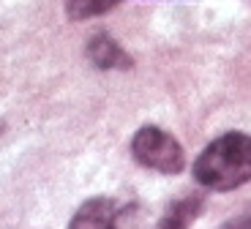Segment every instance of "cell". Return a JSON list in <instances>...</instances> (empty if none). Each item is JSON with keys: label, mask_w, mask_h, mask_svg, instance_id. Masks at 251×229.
<instances>
[{"label": "cell", "mask_w": 251, "mask_h": 229, "mask_svg": "<svg viewBox=\"0 0 251 229\" xmlns=\"http://www.w3.org/2000/svg\"><path fill=\"white\" fill-rule=\"evenodd\" d=\"M191 175L207 191H235L251 180V134L226 131L213 139L191 167Z\"/></svg>", "instance_id": "cell-1"}, {"label": "cell", "mask_w": 251, "mask_h": 229, "mask_svg": "<svg viewBox=\"0 0 251 229\" xmlns=\"http://www.w3.org/2000/svg\"><path fill=\"white\" fill-rule=\"evenodd\" d=\"M134 161L158 175H177L186 169V153L170 131L158 126H142L131 139Z\"/></svg>", "instance_id": "cell-2"}, {"label": "cell", "mask_w": 251, "mask_h": 229, "mask_svg": "<svg viewBox=\"0 0 251 229\" xmlns=\"http://www.w3.org/2000/svg\"><path fill=\"white\" fill-rule=\"evenodd\" d=\"M88 60L101 71H126L134 66V57L109 33H96L88 41Z\"/></svg>", "instance_id": "cell-3"}, {"label": "cell", "mask_w": 251, "mask_h": 229, "mask_svg": "<svg viewBox=\"0 0 251 229\" xmlns=\"http://www.w3.org/2000/svg\"><path fill=\"white\" fill-rule=\"evenodd\" d=\"M120 204L109 197H93L79 204V210L69 221V229H112Z\"/></svg>", "instance_id": "cell-4"}, {"label": "cell", "mask_w": 251, "mask_h": 229, "mask_svg": "<svg viewBox=\"0 0 251 229\" xmlns=\"http://www.w3.org/2000/svg\"><path fill=\"white\" fill-rule=\"evenodd\" d=\"M205 207V197L202 194H186V197L175 199V202L164 210V216L158 218L156 229H188L197 221V216Z\"/></svg>", "instance_id": "cell-5"}, {"label": "cell", "mask_w": 251, "mask_h": 229, "mask_svg": "<svg viewBox=\"0 0 251 229\" xmlns=\"http://www.w3.org/2000/svg\"><path fill=\"white\" fill-rule=\"evenodd\" d=\"M123 0H69L66 3V14L74 22H82V19H93V17H101V14L112 11Z\"/></svg>", "instance_id": "cell-6"}, {"label": "cell", "mask_w": 251, "mask_h": 229, "mask_svg": "<svg viewBox=\"0 0 251 229\" xmlns=\"http://www.w3.org/2000/svg\"><path fill=\"white\" fill-rule=\"evenodd\" d=\"M112 229H145V210L139 204H126V207H120Z\"/></svg>", "instance_id": "cell-7"}, {"label": "cell", "mask_w": 251, "mask_h": 229, "mask_svg": "<svg viewBox=\"0 0 251 229\" xmlns=\"http://www.w3.org/2000/svg\"><path fill=\"white\" fill-rule=\"evenodd\" d=\"M221 229H251V210H243L238 216H232Z\"/></svg>", "instance_id": "cell-8"}]
</instances>
